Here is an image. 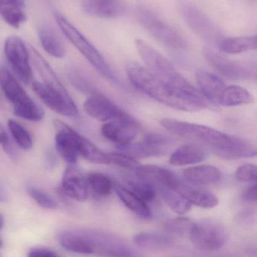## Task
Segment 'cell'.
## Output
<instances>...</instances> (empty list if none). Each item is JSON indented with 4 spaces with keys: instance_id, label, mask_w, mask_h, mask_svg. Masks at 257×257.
<instances>
[{
    "instance_id": "18",
    "label": "cell",
    "mask_w": 257,
    "mask_h": 257,
    "mask_svg": "<svg viewBox=\"0 0 257 257\" xmlns=\"http://www.w3.org/2000/svg\"><path fill=\"white\" fill-rule=\"evenodd\" d=\"M135 172L137 178L149 183L158 190L166 188L175 190L178 183L181 181L168 169L153 165H140L136 169Z\"/></svg>"
},
{
    "instance_id": "23",
    "label": "cell",
    "mask_w": 257,
    "mask_h": 257,
    "mask_svg": "<svg viewBox=\"0 0 257 257\" xmlns=\"http://www.w3.org/2000/svg\"><path fill=\"white\" fill-rule=\"evenodd\" d=\"M38 36L42 48L54 58L62 59L66 55L64 44L52 26L42 24L38 29Z\"/></svg>"
},
{
    "instance_id": "45",
    "label": "cell",
    "mask_w": 257,
    "mask_h": 257,
    "mask_svg": "<svg viewBox=\"0 0 257 257\" xmlns=\"http://www.w3.org/2000/svg\"><path fill=\"white\" fill-rule=\"evenodd\" d=\"M16 1L21 6H24V0H16Z\"/></svg>"
},
{
    "instance_id": "38",
    "label": "cell",
    "mask_w": 257,
    "mask_h": 257,
    "mask_svg": "<svg viewBox=\"0 0 257 257\" xmlns=\"http://www.w3.org/2000/svg\"><path fill=\"white\" fill-rule=\"evenodd\" d=\"M194 222L187 217H178L169 220L164 224L166 232L174 235H181L190 233Z\"/></svg>"
},
{
    "instance_id": "13",
    "label": "cell",
    "mask_w": 257,
    "mask_h": 257,
    "mask_svg": "<svg viewBox=\"0 0 257 257\" xmlns=\"http://www.w3.org/2000/svg\"><path fill=\"white\" fill-rule=\"evenodd\" d=\"M83 107L90 117L101 122L111 121L129 116L107 96L98 92L91 95Z\"/></svg>"
},
{
    "instance_id": "2",
    "label": "cell",
    "mask_w": 257,
    "mask_h": 257,
    "mask_svg": "<svg viewBox=\"0 0 257 257\" xmlns=\"http://www.w3.org/2000/svg\"><path fill=\"white\" fill-rule=\"evenodd\" d=\"M125 70L128 79L137 90L161 103L184 111H198L205 108L175 93L161 78L140 63L128 62Z\"/></svg>"
},
{
    "instance_id": "25",
    "label": "cell",
    "mask_w": 257,
    "mask_h": 257,
    "mask_svg": "<svg viewBox=\"0 0 257 257\" xmlns=\"http://www.w3.org/2000/svg\"><path fill=\"white\" fill-rule=\"evenodd\" d=\"M206 157V149L196 144H187L174 151L169 162L173 166H183L201 163Z\"/></svg>"
},
{
    "instance_id": "1",
    "label": "cell",
    "mask_w": 257,
    "mask_h": 257,
    "mask_svg": "<svg viewBox=\"0 0 257 257\" xmlns=\"http://www.w3.org/2000/svg\"><path fill=\"white\" fill-rule=\"evenodd\" d=\"M161 124L173 134L193 141L221 158L238 160L256 154V146L251 141L230 136L205 125L174 118H163Z\"/></svg>"
},
{
    "instance_id": "20",
    "label": "cell",
    "mask_w": 257,
    "mask_h": 257,
    "mask_svg": "<svg viewBox=\"0 0 257 257\" xmlns=\"http://www.w3.org/2000/svg\"><path fill=\"white\" fill-rule=\"evenodd\" d=\"M28 48L30 51V60L39 73V76L43 81L42 84L46 86L48 88L57 92L66 97H71L69 92L65 88L52 68L48 64L45 59L41 55L40 53L33 47L30 46Z\"/></svg>"
},
{
    "instance_id": "37",
    "label": "cell",
    "mask_w": 257,
    "mask_h": 257,
    "mask_svg": "<svg viewBox=\"0 0 257 257\" xmlns=\"http://www.w3.org/2000/svg\"><path fill=\"white\" fill-rule=\"evenodd\" d=\"M27 193L30 197L42 208L46 209H56L58 207V202L54 197L42 189L30 185L27 187Z\"/></svg>"
},
{
    "instance_id": "29",
    "label": "cell",
    "mask_w": 257,
    "mask_h": 257,
    "mask_svg": "<svg viewBox=\"0 0 257 257\" xmlns=\"http://www.w3.org/2000/svg\"><path fill=\"white\" fill-rule=\"evenodd\" d=\"M23 7L16 0H0V15L11 27L20 28L27 18Z\"/></svg>"
},
{
    "instance_id": "36",
    "label": "cell",
    "mask_w": 257,
    "mask_h": 257,
    "mask_svg": "<svg viewBox=\"0 0 257 257\" xmlns=\"http://www.w3.org/2000/svg\"><path fill=\"white\" fill-rule=\"evenodd\" d=\"M67 75L72 85L75 86V88L80 91L91 95L97 93L92 81L81 71L72 68L68 71Z\"/></svg>"
},
{
    "instance_id": "6",
    "label": "cell",
    "mask_w": 257,
    "mask_h": 257,
    "mask_svg": "<svg viewBox=\"0 0 257 257\" xmlns=\"http://www.w3.org/2000/svg\"><path fill=\"white\" fill-rule=\"evenodd\" d=\"M56 22L63 34L72 45L81 53V55L90 64L107 79L115 81L116 76L112 71L110 65L106 61L102 54L91 43L90 41L62 14L54 15Z\"/></svg>"
},
{
    "instance_id": "33",
    "label": "cell",
    "mask_w": 257,
    "mask_h": 257,
    "mask_svg": "<svg viewBox=\"0 0 257 257\" xmlns=\"http://www.w3.org/2000/svg\"><path fill=\"white\" fill-rule=\"evenodd\" d=\"M159 191L169 208L177 214L183 215L191 209V204L176 190L166 188L161 189Z\"/></svg>"
},
{
    "instance_id": "3",
    "label": "cell",
    "mask_w": 257,
    "mask_h": 257,
    "mask_svg": "<svg viewBox=\"0 0 257 257\" xmlns=\"http://www.w3.org/2000/svg\"><path fill=\"white\" fill-rule=\"evenodd\" d=\"M135 46L146 67L161 78L175 93L195 102L205 100L200 91L189 82L159 51L142 39H136Z\"/></svg>"
},
{
    "instance_id": "32",
    "label": "cell",
    "mask_w": 257,
    "mask_h": 257,
    "mask_svg": "<svg viewBox=\"0 0 257 257\" xmlns=\"http://www.w3.org/2000/svg\"><path fill=\"white\" fill-rule=\"evenodd\" d=\"M79 146V155L84 157L88 161L95 164H110L108 153L104 152L94 145L92 142L88 140L82 136H80L78 140Z\"/></svg>"
},
{
    "instance_id": "44",
    "label": "cell",
    "mask_w": 257,
    "mask_h": 257,
    "mask_svg": "<svg viewBox=\"0 0 257 257\" xmlns=\"http://www.w3.org/2000/svg\"><path fill=\"white\" fill-rule=\"evenodd\" d=\"M4 223H5V219L4 217H3V214L0 213V229H2V228L3 227V226H4Z\"/></svg>"
},
{
    "instance_id": "42",
    "label": "cell",
    "mask_w": 257,
    "mask_h": 257,
    "mask_svg": "<svg viewBox=\"0 0 257 257\" xmlns=\"http://www.w3.org/2000/svg\"><path fill=\"white\" fill-rule=\"evenodd\" d=\"M242 199L244 202H249V203H256V185L247 188L244 192L242 195Z\"/></svg>"
},
{
    "instance_id": "28",
    "label": "cell",
    "mask_w": 257,
    "mask_h": 257,
    "mask_svg": "<svg viewBox=\"0 0 257 257\" xmlns=\"http://www.w3.org/2000/svg\"><path fill=\"white\" fill-rule=\"evenodd\" d=\"M254 98L244 87L237 85L226 86L220 98L219 105L226 107L238 106L252 103Z\"/></svg>"
},
{
    "instance_id": "27",
    "label": "cell",
    "mask_w": 257,
    "mask_h": 257,
    "mask_svg": "<svg viewBox=\"0 0 257 257\" xmlns=\"http://www.w3.org/2000/svg\"><path fill=\"white\" fill-rule=\"evenodd\" d=\"M218 46L226 54H241L256 49L257 37L256 36H244L223 38L218 42Z\"/></svg>"
},
{
    "instance_id": "43",
    "label": "cell",
    "mask_w": 257,
    "mask_h": 257,
    "mask_svg": "<svg viewBox=\"0 0 257 257\" xmlns=\"http://www.w3.org/2000/svg\"><path fill=\"white\" fill-rule=\"evenodd\" d=\"M8 138H9V136H8L6 130H5L3 125L0 123V145H3L5 141H6Z\"/></svg>"
},
{
    "instance_id": "40",
    "label": "cell",
    "mask_w": 257,
    "mask_h": 257,
    "mask_svg": "<svg viewBox=\"0 0 257 257\" xmlns=\"http://www.w3.org/2000/svg\"><path fill=\"white\" fill-rule=\"evenodd\" d=\"M235 177L241 182H255L257 177L256 166L251 163L242 165L237 169Z\"/></svg>"
},
{
    "instance_id": "19",
    "label": "cell",
    "mask_w": 257,
    "mask_h": 257,
    "mask_svg": "<svg viewBox=\"0 0 257 257\" xmlns=\"http://www.w3.org/2000/svg\"><path fill=\"white\" fill-rule=\"evenodd\" d=\"M81 9L89 16L104 19L122 17L126 8L122 0H81Z\"/></svg>"
},
{
    "instance_id": "21",
    "label": "cell",
    "mask_w": 257,
    "mask_h": 257,
    "mask_svg": "<svg viewBox=\"0 0 257 257\" xmlns=\"http://www.w3.org/2000/svg\"><path fill=\"white\" fill-rule=\"evenodd\" d=\"M196 76L203 97L211 103L219 105L223 90L226 87L224 81L217 75L202 69L196 71Z\"/></svg>"
},
{
    "instance_id": "39",
    "label": "cell",
    "mask_w": 257,
    "mask_h": 257,
    "mask_svg": "<svg viewBox=\"0 0 257 257\" xmlns=\"http://www.w3.org/2000/svg\"><path fill=\"white\" fill-rule=\"evenodd\" d=\"M108 157L110 164L128 170L135 171L141 165L135 158L124 153H108Z\"/></svg>"
},
{
    "instance_id": "4",
    "label": "cell",
    "mask_w": 257,
    "mask_h": 257,
    "mask_svg": "<svg viewBox=\"0 0 257 257\" xmlns=\"http://www.w3.org/2000/svg\"><path fill=\"white\" fill-rule=\"evenodd\" d=\"M60 245L69 251L80 254L113 257L123 241L110 234L88 229H66L57 236Z\"/></svg>"
},
{
    "instance_id": "15",
    "label": "cell",
    "mask_w": 257,
    "mask_h": 257,
    "mask_svg": "<svg viewBox=\"0 0 257 257\" xmlns=\"http://www.w3.org/2000/svg\"><path fill=\"white\" fill-rule=\"evenodd\" d=\"M32 88L43 103L57 114L66 117H75L78 114V108L72 97H66L39 81L32 83Z\"/></svg>"
},
{
    "instance_id": "22",
    "label": "cell",
    "mask_w": 257,
    "mask_h": 257,
    "mask_svg": "<svg viewBox=\"0 0 257 257\" xmlns=\"http://www.w3.org/2000/svg\"><path fill=\"white\" fill-rule=\"evenodd\" d=\"M175 190L182 195L191 205L200 208H212L219 204L218 198L214 193L194 186L184 184L181 181L178 183Z\"/></svg>"
},
{
    "instance_id": "41",
    "label": "cell",
    "mask_w": 257,
    "mask_h": 257,
    "mask_svg": "<svg viewBox=\"0 0 257 257\" xmlns=\"http://www.w3.org/2000/svg\"><path fill=\"white\" fill-rule=\"evenodd\" d=\"M28 257H58L57 255L48 248L45 247H36L30 250Z\"/></svg>"
},
{
    "instance_id": "12",
    "label": "cell",
    "mask_w": 257,
    "mask_h": 257,
    "mask_svg": "<svg viewBox=\"0 0 257 257\" xmlns=\"http://www.w3.org/2000/svg\"><path fill=\"white\" fill-rule=\"evenodd\" d=\"M54 125L57 131L55 137L57 152L66 163L75 165L79 156L80 134L61 120H54Z\"/></svg>"
},
{
    "instance_id": "34",
    "label": "cell",
    "mask_w": 257,
    "mask_h": 257,
    "mask_svg": "<svg viewBox=\"0 0 257 257\" xmlns=\"http://www.w3.org/2000/svg\"><path fill=\"white\" fill-rule=\"evenodd\" d=\"M127 188L147 203L152 202L156 196V189L146 181L137 178V180H128Z\"/></svg>"
},
{
    "instance_id": "46",
    "label": "cell",
    "mask_w": 257,
    "mask_h": 257,
    "mask_svg": "<svg viewBox=\"0 0 257 257\" xmlns=\"http://www.w3.org/2000/svg\"><path fill=\"white\" fill-rule=\"evenodd\" d=\"M2 246H3V242H2L1 238H0V247H1Z\"/></svg>"
},
{
    "instance_id": "24",
    "label": "cell",
    "mask_w": 257,
    "mask_h": 257,
    "mask_svg": "<svg viewBox=\"0 0 257 257\" xmlns=\"http://www.w3.org/2000/svg\"><path fill=\"white\" fill-rule=\"evenodd\" d=\"M186 181L195 185H212L222 179V174L217 167L211 165H202L188 168L183 172Z\"/></svg>"
},
{
    "instance_id": "5",
    "label": "cell",
    "mask_w": 257,
    "mask_h": 257,
    "mask_svg": "<svg viewBox=\"0 0 257 257\" xmlns=\"http://www.w3.org/2000/svg\"><path fill=\"white\" fill-rule=\"evenodd\" d=\"M0 87L13 105L15 115L33 122L43 118V109L29 96L18 80L5 67H0Z\"/></svg>"
},
{
    "instance_id": "31",
    "label": "cell",
    "mask_w": 257,
    "mask_h": 257,
    "mask_svg": "<svg viewBox=\"0 0 257 257\" xmlns=\"http://www.w3.org/2000/svg\"><path fill=\"white\" fill-rule=\"evenodd\" d=\"M86 179L89 190H92L93 194L98 197H107L111 194L114 188V184L111 178L104 173H90L86 177Z\"/></svg>"
},
{
    "instance_id": "16",
    "label": "cell",
    "mask_w": 257,
    "mask_h": 257,
    "mask_svg": "<svg viewBox=\"0 0 257 257\" xmlns=\"http://www.w3.org/2000/svg\"><path fill=\"white\" fill-rule=\"evenodd\" d=\"M138 130L137 122L128 116L125 118L106 122L101 127V133L105 139L121 146L131 143L137 137Z\"/></svg>"
},
{
    "instance_id": "17",
    "label": "cell",
    "mask_w": 257,
    "mask_h": 257,
    "mask_svg": "<svg viewBox=\"0 0 257 257\" xmlns=\"http://www.w3.org/2000/svg\"><path fill=\"white\" fill-rule=\"evenodd\" d=\"M61 190L66 196L78 202H84L89 198L87 179L75 167V165H68L64 171L61 181Z\"/></svg>"
},
{
    "instance_id": "8",
    "label": "cell",
    "mask_w": 257,
    "mask_h": 257,
    "mask_svg": "<svg viewBox=\"0 0 257 257\" xmlns=\"http://www.w3.org/2000/svg\"><path fill=\"white\" fill-rule=\"evenodd\" d=\"M189 235L193 245L202 251L220 250L228 239L226 227L220 222L211 219L194 222Z\"/></svg>"
},
{
    "instance_id": "35",
    "label": "cell",
    "mask_w": 257,
    "mask_h": 257,
    "mask_svg": "<svg viewBox=\"0 0 257 257\" xmlns=\"http://www.w3.org/2000/svg\"><path fill=\"white\" fill-rule=\"evenodd\" d=\"M9 131L18 146L25 151H29L33 148V142L29 132L16 120L9 119L8 121Z\"/></svg>"
},
{
    "instance_id": "14",
    "label": "cell",
    "mask_w": 257,
    "mask_h": 257,
    "mask_svg": "<svg viewBox=\"0 0 257 257\" xmlns=\"http://www.w3.org/2000/svg\"><path fill=\"white\" fill-rule=\"evenodd\" d=\"M204 56L208 64L222 75L237 80L251 78L252 69L239 62L234 61L209 48L204 49Z\"/></svg>"
},
{
    "instance_id": "30",
    "label": "cell",
    "mask_w": 257,
    "mask_h": 257,
    "mask_svg": "<svg viewBox=\"0 0 257 257\" xmlns=\"http://www.w3.org/2000/svg\"><path fill=\"white\" fill-rule=\"evenodd\" d=\"M134 244L148 250H163L173 244V240L167 235L154 232H140L134 235Z\"/></svg>"
},
{
    "instance_id": "48",
    "label": "cell",
    "mask_w": 257,
    "mask_h": 257,
    "mask_svg": "<svg viewBox=\"0 0 257 257\" xmlns=\"http://www.w3.org/2000/svg\"><path fill=\"white\" fill-rule=\"evenodd\" d=\"M0 257H1V256H0Z\"/></svg>"
},
{
    "instance_id": "11",
    "label": "cell",
    "mask_w": 257,
    "mask_h": 257,
    "mask_svg": "<svg viewBox=\"0 0 257 257\" xmlns=\"http://www.w3.org/2000/svg\"><path fill=\"white\" fill-rule=\"evenodd\" d=\"M173 144V140L168 136L151 133L146 135L140 142L121 145L119 148L122 153L134 158L143 159L165 155Z\"/></svg>"
},
{
    "instance_id": "7",
    "label": "cell",
    "mask_w": 257,
    "mask_h": 257,
    "mask_svg": "<svg viewBox=\"0 0 257 257\" xmlns=\"http://www.w3.org/2000/svg\"><path fill=\"white\" fill-rule=\"evenodd\" d=\"M137 17L140 24L164 46L174 50H184L187 42L182 35L178 33L172 26L160 19L149 9L140 7L137 9Z\"/></svg>"
},
{
    "instance_id": "9",
    "label": "cell",
    "mask_w": 257,
    "mask_h": 257,
    "mask_svg": "<svg viewBox=\"0 0 257 257\" xmlns=\"http://www.w3.org/2000/svg\"><path fill=\"white\" fill-rule=\"evenodd\" d=\"M4 52L17 76L24 84H30L33 78V72L30 66V51L24 41L18 36H9L5 42Z\"/></svg>"
},
{
    "instance_id": "26",
    "label": "cell",
    "mask_w": 257,
    "mask_h": 257,
    "mask_svg": "<svg viewBox=\"0 0 257 257\" xmlns=\"http://www.w3.org/2000/svg\"><path fill=\"white\" fill-rule=\"evenodd\" d=\"M113 190L124 205L136 215L142 218H149L152 215L146 202L142 200L137 195L120 184H114Z\"/></svg>"
},
{
    "instance_id": "47",
    "label": "cell",
    "mask_w": 257,
    "mask_h": 257,
    "mask_svg": "<svg viewBox=\"0 0 257 257\" xmlns=\"http://www.w3.org/2000/svg\"><path fill=\"white\" fill-rule=\"evenodd\" d=\"M3 200V198L2 197V196H0V202H2V201Z\"/></svg>"
},
{
    "instance_id": "10",
    "label": "cell",
    "mask_w": 257,
    "mask_h": 257,
    "mask_svg": "<svg viewBox=\"0 0 257 257\" xmlns=\"http://www.w3.org/2000/svg\"><path fill=\"white\" fill-rule=\"evenodd\" d=\"M181 14L187 26L198 36L210 42L221 40V33L211 18L190 3H181Z\"/></svg>"
}]
</instances>
